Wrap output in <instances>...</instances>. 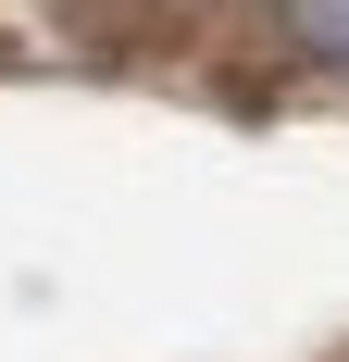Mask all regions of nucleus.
Masks as SVG:
<instances>
[{"label": "nucleus", "mask_w": 349, "mask_h": 362, "mask_svg": "<svg viewBox=\"0 0 349 362\" xmlns=\"http://www.w3.org/2000/svg\"><path fill=\"white\" fill-rule=\"evenodd\" d=\"M275 37L300 50V63L349 75V0H275Z\"/></svg>", "instance_id": "f257e3e1"}]
</instances>
